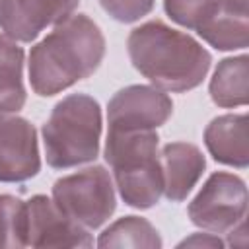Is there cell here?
Wrapping results in <instances>:
<instances>
[{
	"label": "cell",
	"mask_w": 249,
	"mask_h": 249,
	"mask_svg": "<svg viewBox=\"0 0 249 249\" xmlns=\"http://www.w3.org/2000/svg\"><path fill=\"white\" fill-rule=\"evenodd\" d=\"M105 56V37L86 14H72L31 47L27 72L31 89L41 97L56 95L89 78Z\"/></svg>",
	"instance_id": "6da1fadb"
},
{
	"label": "cell",
	"mask_w": 249,
	"mask_h": 249,
	"mask_svg": "<svg viewBox=\"0 0 249 249\" xmlns=\"http://www.w3.org/2000/svg\"><path fill=\"white\" fill-rule=\"evenodd\" d=\"M126 51L132 66L154 88L173 93L198 88L212 64V54L195 37L160 19L134 27L128 33Z\"/></svg>",
	"instance_id": "7a4b0ae2"
},
{
	"label": "cell",
	"mask_w": 249,
	"mask_h": 249,
	"mask_svg": "<svg viewBox=\"0 0 249 249\" xmlns=\"http://www.w3.org/2000/svg\"><path fill=\"white\" fill-rule=\"evenodd\" d=\"M156 130H107L103 158L113 169L117 191L124 204L148 210L163 195Z\"/></svg>",
	"instance_id": "3957f363"
},
{
	"label": "cell",
	"mask_w": 249,
	"mask_h": 249,
	"mask_svg": "<svg viewBox=\"0 0 249 249\" xmlns=\"http://www.w3.org/2000/svg\"><path fill=\"white\" fill-rule=\"evenodd\" d=\"M101 107L86 93L62 97L43 124V146L47 163L53 169H70L99 156Z\"/></svg>",
	"instance_id": "277c9868"
},
{
	"label": "cell",
	"mask_w": 249,
	"mask_h": 249,
	"mask_svg": "<svg viewBox=\"0 0 249 249\" xmlns=\"http://www.w3.org/2000/svg\"><path fill=\"white\" fill-rule=\"evenodd\" d=\"M54 204L86 230L101 228L117 208L115 185L103 165L64 175L53 185Z\"/></svg>",
	"instance_id": "5b68a950"
},
{
	"label": "cell",
	"mask_w": 249,
	"mask_h": 249,
	"mask_svg": "<svg viewBox=\"0 0 249 249\" xmlns=\"http://www.w3.org/2000/svg\"><path fill=\"white\" fill-rule=\"evenodd\" d=\"M247 212L245 181L230 171H214L189 202V220L210 233H228Z\"/></svg>",
	"instance_id": "8992f818"
},
{
	"label": "cell",
	"mask_w": 249,
	"mask_h": 249,
	"mask_svg": "<svg viewBox=\"0 0 249 249\" xmlns=\"http://www.w3.org/2000/svg\"><path fill=\"white\" fill-rule=\"evenodd\" d=\"M173 113V101L154 86H126L107 105L109 130H156Z\"/></svg>",
	"instance_id": "52a82bcc"
},
{
	"label": "cell",
	"mask_w": 249,
	"mask_h": 249,
	"mask_svg": "<svg viewBox=\"0 0 249 249\" xmlns=\"http://www.w3.org/2000/svg\"><path fill=\"white\" fill-rule=\"evenodd\" d=\"M41 169L35 126L18 115H0V183H23Z\"/></svg>",
	"instance_id": "ba28073f"
},
{
	"label": "cell",
	"mask_w": 249,
	"mask_h": 249,
	"mask_svg": "<svg viewBox=\"0 0 249 249\" xmlns=\"http://www.w3.org/2000/svg\"><path fill=\"white\" fill-rule=\"evenodd\" d=\"M27 204V245L31 247H91L89 231L68 218L47 195H33Z\"/></svg>",
	"instance_id": "9c48e42d"
},
{
	"label": "cell",
	"mask_w": 249,
	"mask_h": 249,
	"mask_svg": "<svg viewBox=\"0 0 249 249\" xmlns=\"http://www.w3.org/2000/svg\"><path fill=\"white\" fill-rule=\"evenodd\" d=\"M80 0H0V29L14 41L31 43L49 25L74 14Z\"/></svg>",
	"instance_id": "30bf717a"
},
{
	"label": "cell",
	"mask_w": 249,
	"mask_h": 249,
	"mask_svg": "<svg viewBox=\"0 0 249 249\" xmlns=\"http://www.w3.org/2000/svg\"><path fill=\"white\" fill-rule=\"evenodd\" d=\"M163 173V195L171 202H181L204 173L206 158L191 142H169L160 152Z\"/></svg>",
	"instance_id": "8fae6325"
},
{
	"label": "cell",
	"mask_w": 249,
	"mask_h": 249,
	"mask_svg": "<svg viewBox=\"0 0 249 249\" xmlns=\"http://www.w3.org/2000/svg\"><path fill=\"white\" fill-rule=\"evenodd\" d=\"M247 115L230 113L212 119L204 128V146L208 154L224 165L245 169L249 163Z\"/></svg>",
	"instance_id": "7c38bea8"
},
{
	"label": "cell",
	"mask_w": 249,
	"mask_h": 249,
	"mask_svg": "<svg viewBox=\"0 0 249 249\" xmlns=\"http://www.w3.org/2000/svg\"><path fill=\"white\" fill-rule=\"evenodd\" d=\"M249 56H228L218 62L210 84L208 93L214 105L222 109L243 107L249 101Z\"/></svg>",
	"instance_id": "4fadbf2b"
},
{
	"label": "cell",
	"mask_w": 249,
	"mask_h": 249,
	"mask_svg": "<svg viewBox=\"0 0 249 249\" xmlns=\"http://www.w3.org/2000/svg\"><path fill=\"white\" fill-rule=\"evenodd\" d=\"M27 99L23 86V49L0 33V115L18 113Z\"/></svg>",
	"instance_id": "5bb4252c"
},
{
	"label": "cell",
	"mask_w": 249,
	"mask_h": 249,
	"mask_svg": "<svg viewBox=\"0 0 249 249\" xmlns=\"http://www.w3.org/2000/svg\"><path fill=\"white\" fill-rule=\"evenodd\" d=\"M163 245L158 230L142 216H123L99 233L97 247H144L160 249Z\"/></svg>",
	"instance_id": "9a60e30c"
},
{
	"label": "cell",
	"mask_w": 249,
	"mask_h": 249,
	"mask_svg": "<svg viewBox=\"0 0 249 249\" xmlns=\"http://www.w3.org/2000/svg\"><path fill=\"white\" fill-rule=\"evenodd\" d=\"M218 51H235L249 45V18L233 16L222 8L196 31Z\"/></svg>",
	"instance_id": "2e32d148"
},
{
	"label": "cell",
	"mask_w": 249,
	"mask_h": 249,
	"mask_svg": "<svg viewBox=\"0 0 249 249\" xmlns=\"http://www.w3.org/2000/svg\"><path fill=\"white\" fill-rule=\"evenodd\" d=\"M0 247H27V204L14 195H0Z\"/></svg>",
	"instance_id": "e0dca14e"
},
{
	"label": "cell",
	"mask_w": 249,
	"mask_h": 249,
	"mask_svg": "<svg viewBox=\"0 0 249 249\" xmlns=\"http://www.w3.org/2000/svg\"><path fill=\"white\" fill-rule=\"evenodd\" d=\"M163 10L177 25L198 31L220 10V0H163Z\"/></svg>",
	"instance_id": "ac0fdd59"
},
{
	"label": "cell",
	"mask_w": 249,
	"mask_h": 249,
	"mask_svg": "<svg viewBox=\"0 0 249 249\" xmlns=\"http://www.w3.org/2000/svg\"><path fill=\"white\" fill-rule=\"evenodd\" d=\"M101 8L121 23H134L154 10L156 0H99Z\"/></svg>",
	"instance_id": "d6986e66"
},
{
	"label": "cell",
	"mask_w": 249,
	"mask_h": 249,
	"mask_svg": "<svg viewBox=\"0 0 249 249\" xmlns=\"http://www.w3.org/2000/svg\"><path fill=\"white\" fill-rule=\"evenodd\" d=\"M226 243L218 237V233H193L179 241L177 247H224Z\"/></svg>",
	"instance_id": "ffe728a7"
},
{
	"label": "cell",
	"mask_w": 249,
	"mask_h": 249,
	"mask_svg": "<svg viewBox=\"0 0 249 249\" xmlns=\"http://www.w3.org/2000/svg\"><path fill=\"white\" fill-rule=\"evenodd\" d=\"M220 8L228 14L249 18V0H220Z\"/></svg>",
	"instance_id": "44dd1931"
}]
</instances>
